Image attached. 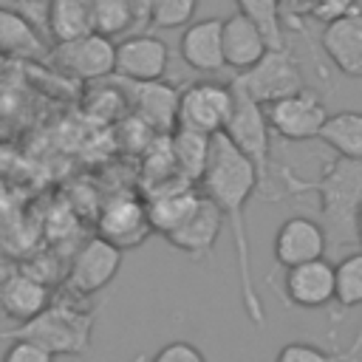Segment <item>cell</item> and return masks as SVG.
Returning <instances> with one entry per match:
<instances>
[{"label":"cell","mask_w":362,"mask_h":362,"mask_svg":"<svg viewBox=\"0 0 362 362\" xmlns=\"http://www.w3.org/2000/svg\"><path fill=\"white\" fill-rule=\"evenodd\" d=\"M198 189L221 209L232 243H235V266H238V291H240V303L246 317L263 328V303L260 294L255 288L252 280V255H249V232H246V206L249 198L260 189L257 173L252 167V161L238 153V147L223 136H212L209 144V158H206V170L198 181Z\"/></svg>","instance_id":"1"},{"label":"cell","mask_w":362,"mask_h":362,"mask_svg":"<svg viewBox=\"0 0 362 362\" xmlns=\"http://www.w3.org/2000/svg\"><path fill=\"white\" fill-rule=\"evenodd\" d=\"M286 195H317L320 223L328 235V246H359V209H362V158L334 156L314 178L297 175L291 167H277Z\"/></svg>","instance_id":"2"},{"label":"cell","mask_w":362,"mask_h":362,"mask_svg":"<svg viewBox=\"0 0 362 362\" xmlns=\"http://www.w3.org/2000/svg\"><path fill=\"white\" fill-rule=\"evenodd\" d=\"M93 337V308L85 305V297L62 294L51 300L37 317L0 331V342L31 339L51 351L54 356H82L90 348Z\"/></svg>","instance_id":"3"},{"label":"cell","mask_w":362,"mask_h":362,"mask_svg":"<svg viewBox=\"0 0 362 362\" xmlns=\"http://www.w3.org/2000/svg\"><path fill=\"white\" fill-rule=\"evenodd\" d=\"M229 85L235 90H240L243 96H249L252 102L266 107L283 96L303 90L305 79H303L294 51L288 45H283V48H269L252 68L235 74V79Z\"/></svg>","instance_id":"4"},{"label":"cell","mask_w":362,"mask_h":362,"mask_svg":"<svg viewBox=\"0 0 362 362\" xmlns=\"http://www.w3.org/2000/svg\"><path fill=\"white\" fill-rule=\"evenodd\" d=\"M223 136L238 147V153H243L252 161L257 181H260V192H266L269 178H272V127H269L263 105L235 90V110L226 122Z\"/></svg>","instance_id":"5"},{"label":"cell","mask_w":362,"mask_h":362,"mask_svg":"<svg viewBox=\"0 0 362 362\" xmlns=\"http://www.w3.org/2000/svg\"><path fill=\"white\" fill-rule=\"evenodd\" d=\"M235 110V90L229 82H189L181 90L178 124L204 136H218L226 130V122Z\"/></svg>","instance_id":"6"},{"label":"cell","mask_w":362,"mask_h":362,"mask_svg":"<svg viewBox=\"0 0 362 362\" xmlns=\"http://www.w3.org/2000/svg\"><path fill=\"white\" fill-rule=\"evenodd\" d=\"M266 110V119H269V127L274 136L286 139V141H308V139H317L325 119H328V110L322 105V99L303 88L291 96H283L272 105L263 107Z\"/></svg>","instance_id":"7"},{"label":"cell","mask_w":362,"mask_h":362,"mask_svg":"<svg viewBox=\"0 0 362 362\" xmlns=\"http://www.w3.org/2000/svg\"><path fill=\"white\" fill-rule=\"evenodd\" d=\"M122 249L113 246L105 238H90L82 243V249L74 255L71 266H68V277H65V291L76 294V297H90L96 291H102L122 266Z\"/></svg>","instance_id":"8"},{"label":"cell","mask_w":362,"mask_h":362,"mask_svg":"<svg viewBox=\"0 0 362 362\" xmlns=\"http://www.w3.org/2000/svg\"><path fill=\"white\" fill-rule=\"evenodd\" d=\"M51 62L79 79H105L116 68V42L90 31L85 37L57 42L51 51Z\"/></svg>","instance_id":"9"},{"label":"cell","mask_w":362,"mask_h":362,"mask_svg":"<svg viewBox=\"0 0 362 362\" xmlns=\"http://www.w3.org/2000/svg\"><path fill=\"white\" fill-rule=\"evenodd\" d=\"M99 238L110 240L122 252L141 246L150 238L147 204L133 192H116L99 212Z\"/></svg>","instance_id":"10"},{"label":"cell","mask_w":362,"mask_h":362,"mask_svg":"<svg viewBox=\"0 0 362 362\" xmlns=\"http://www.w3.org/2000/svg\"><path fill=\"white\" fill-rule=\"evenodd\" d=\"M170 65L167 42L156 34H133L116 42V68L113 74L124 82H158Z\"/></svg>","instance_id":"11"},{"label":"cell","mask_w":362,"mask_h":362,"mask_svg":"<svg viewBox=\"0 0 362 362\" xmlns=\"http://www.w3.org/2000/svg\"><path fill=\"white\" fill-rule=\"evenodd\" d=\"M325 249H328V235H325L322 223L314 218H305V215L286 218L272 243L274 260L283 269L320 260V257H325Z\"/></svg>","instance_id":"12"},{"label":"cell","mask_w":362,"mask_h":362,"mask_svg":"<svg viewBox=\"0 0 362 362\" xmlns=\"http://www.w3.org/2000/svg\"><path fill=\"white\" fill-rule=\"evenodd\" d=\"M124 82V79H122ZM124 96L133 105L136 119H141L156 133H173L178 124V102L181 90L164 79L158 82H124Z\"/></svg>","instance_id":"13"},{"label":"cell","mask_w":362,"mask_h":362,"mask_svg":"<svg viewBox=\"0 0 362 362\" xmlns=\"http://www.w3.org/2000/svg\"><path fill=\"white\" fill-rule=\"evenodd\" d=\"M178 57L198 74L223 71V17L192 20L178 37Z\"/></svg>","instance_id":"14"},{"label":"cell","mask_w":362,"mask_h":362,"mask_svg":"<svg viewBox=\"0 0 362 362\" xmlns=\"http://www.w3.org/2000/svg\"><path fill=\"white\" fill-rule=\"evenodd\" d=\"M223 223H226V221H223L221 209L201 192V201H198L195 212L184 221V226H178V229H175L173 235H167L164 240H167L173 249L189 255L192 260H204V257L212 255V249H215V243H218V238H221V232H223Z\"/></svg>","instance_id":"15"},{"label":"cell","mask_w":362,"mask_h":362,"mask_svg":"<svg viewBox=\"0 0 362 362\" xmlns=\"http://www.w3.org/2000/svg\"><path fill=\"white\" fill-rule=\"evenodd\" d=\"M320 48L339 74L362 79V8L322 25Z\"/></svg>","instance_id":"16"},{"label":"cell","mask_w":362,"mask_h":362,"mask_svg":"<svg viewBox=\"0 0 362 362\" xmlns=\"http://www.w3.org/2000/svg\"><path fill=\"white\" fill-rule=\"evenodd\" d=\"M283 291L288 303L297 308H308V311L325 308L328 303H334V263L320 257V260L286 269Z\"/></svg>","instance_id":"17"},{"label":"cell","mask_w":362,"mask_h":362,"mask_svg":"<svg viewBox=\"0 0 362 362\" xmlns=\"http://www.w3.org/2000/svg\"><path fill=\"white\" fill-rule=\"evenodd\" d=\"M51 303V288L45 280L34 277L31 272H14L3 291H0V317L6 320H14L17 325L37 317L45 305Z\"/></svg>","instance_id":"18"},{"label":"cell","mask_w":362,"mask_h":362,"mask_svg":"<svg viewBox=\"0 0 362 362\" xmlns=\"http://www.w3.org/2000/svg\"><path fill=\"white\" fill-rule=\"evenodd\" d=\"M266 51H269V42L249 17H243L240 11L223 17V62H226V68H235L240 74V71L252 68Z\"/></svg>","instance_id":"19"},{"label":"cell","mask_w":362,"mask_h":362,"mask_svg":"<svg viewBox=\"0 0 362 362\" xmlns=\"http://www.w3.org/2000/svg\"><path fill=\"white\" fill-rule=\"evenodd\" d=\"M93 31L90 0H51L45 11V34L54 42H68Z\"/></svg>","instance_id":"20"},{"label":"cell","mask_w":362,"mask_h":362,"mask_svg":"<svg viewBox=\"0 0 362 362\" xmlns=\"http://www.w3.org/2000/svg\"><path fill=\"white\" fill-rule=\"evenodd\" d=\"M45 51L40 28L11 6H0V54L3 57H40Z\"/></svg>","instance_id":"21"},{"label":"cell","mask_w":362,"mask_h":362,"mask_svg":"<svg viewBox=\"0 0 362 362\" xmlns=\"http://www.w3.org/2000/svg\"><path fill=\"white\" fill-rule=\"evenodd\" d=\"M170 144H173V158H175L178 175H184L187 181L198 184L204 170H206L212 136H204V133H195L189 127L175 124V130L170 133Z\"/></svg>","instance_id":"22"},{"label":"cell","mask_w":362,"mask_h":362,"mask_svg":"<svg viewBox=\"0 0 362 362\" xmlns=\"http://www.w3.org/2000/svg\"><path fill=\"white\" fill-rule=\"evenodd\" d=\"M325 147L334 150V156L342 158H362V113L359 110H339L328 113L320 136Z\"/></svg>","instance_id":"23"},{"label":"cell","mask_w":362,"mask_h":362,"mask_svg":"<svg viewBox=\"0 0 362 362\" xmlns=\"http://www.w3.org/2000/svg\"><path fill=\"white\" fill-rule=\"evenodd\" d=\"M93 6V31L102 37H119L139 25L136 3L133 0H90Z\"/></svg>","instance_id":"24"},{"label":"cell","mask_w":362,"mask_h":362,"mask_svg":"<svg viewBox=\"0 0 362 362\" xmlns=\"http://www.w3.org/2000/svg\"><path fill=\"white\" fill-rule=\"evenodd\" d=\"M238 11L243 17H249L260 34L266 37L269 48H283L286 37H283V8L280 0H235Z\"/></svg>","instance_id":"25"},{"label":"cell","mask_w":362,"mask_h":362,"mask_svg":"<svg viewBox=\"0 0 362 362\" xmlns=\"http://www.w3.org/2000/svg\"><path fill=\"white\" fill-rule=\"evenodd\" d=\"M334 303L339 308L362 305V252H351L334 266Z\"/></svg>","instance_id":"26"},{"label":"cell","mask_w":362,"mask_h":362,"mask_svg":"<svg viewBox=\"0 0 362 362\" xmlns=\"http://www.w3.org/2000/svg\"><path fill=\"white\" fill-rule=\"evenodd\" d=\"M198 11V0H156L147 17L150 28H187Z\"/></svg>","instance_id":"27"},{"label":"cell","mask_w":362,"mask_h":362,"mask_svg":"<svg viewBox=\"0 0 362 362\" xmlns=\"http://www.w3.org/2000/svg\"><path fill=\"white\" fill-rule=\"evenodd\" d=\"M0 362H57V356L31 339H11L6 345Z\"/></svg>","instance_id":"28"},{"label":"cell","mask_w":362,"mask_h":362,"mask_svg":"<svg viewBox=\"0 0 362 362\" xmlns=\"http://www.w3.org/2000/svg\"><path fill=\"white\" fill-rule=\"evenodd\" d=\"M274 362H334V354L311 342H286L277 351Z\"/></svg>","instance_id":"29"},{"label":"cell","mask_w":362,"mask_h":362,"mask_svg":"<svg viewBox=\"0 0 362 362\" xmlns=\"http://www.w3.org/2000/svg\"><path fill=\"white\" fill-rule=\"evenodd\" d=\"M147 362H206L204 351L187 339H173L167 345H161Z\"/></svg>","instance_id":"30"},{"label":"cell","mask_w":362,"mask_h":362,"mask_svg":"<svg viewBox=\"0 0 362 362\" xmlns=\"http://www.w3.org/2000/svg\"><path fill=\"white\" fill-rule=\"evenodd\" d=\"M359 8H362L359 0H317L314 8H311V14H308V20L328 25L334 20H342V17L354 14V11H359Z\"/></svg>","instance_id":"31"},{"label":"cell","mask_w":362,"mask_h":362,"mask_svg":"<svg viewBox=\"0 0 362 362\" xmlns=\"http://www.w3.org/2000/svg\"><path fill=\"white\" fill-rule=\"evenodd\" d=\"M136 3V14H139V25H147V17H150V8L156 0H133Z\"/></svg>","instance_id":"32"},{"label":"cell","mask_w":362,"mask_h":362,"mask_svg":"<svg viewBox=\"0 0 362 362\" xmlns=\"http://www.w3.org/2000/svg\"><path fill=\"white\" fill-rule=\"evenodd\" d=\"M14 272H17V269H14V266H11V263H8L6 257H0V291H3V286H6V280H8V277H11Z\"/></svg>","instance_id":"33"},{"label":"cell","mask_w":362,"mask_h":362,"mask_svg":"<svg viewBox=\"0 0 362 362\" xmlns=\"http://www.w3.org/2000/svg\"><path fill=\"white\" fill-rule=\"evenodd\" d=\"M130 362H147V354H144V351H139V354H136Z\"/></svg>","instance_id":"34"},{"label":"cell","mask_w":362,"mask_h":362,"mask_svg":"<svg viewBox=\"0 0 362 362\" xmlns=\"http://www.w3.org/2000/svg\"><path fill=\"white\" fill-rule=\"evenodd\" d=\"M356 223H359V238H362V209H359V221Z\"/></svg>","instance_id":"35"},{"label":"cell","mask_w":362,"mask_h":362,"mask_svg":"<svg viewBox=\"0 0 362 362\" xmlns=\"http://www.w3.org/2000/svg\"><path fill=\"white\" fill-rule=\"evenodd\" d=\"M0 6H11V0H0Z\"/></svg>","instance_id":"36"},{"label":"cell","mask_w":362,"mask_h":362,"mask_svg":"<svg viewBox=\"0 0 362 362\" xmlns=\"http://www.w3.org/2000/svg\"><path fill=\"white\" fill-rule=\"evenodd\" d=\"M0 62H3V54H0Z\"/></svg>","instance_id":"37"}]
</instances>
